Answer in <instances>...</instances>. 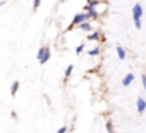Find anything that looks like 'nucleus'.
<instances>
[{"instance_id": "obj_1", "label": "nucleus", "mask_w": 146, "mask_h": 133, "mask_svg": "<svg viewBox=\"0 0 146 133\" xmlns=\"http://www.w3.org/2000/svg\"><path fill=\"white\" fill-rule=\"evenodd\" d=\"M50 57H52V50H50V47L43 45V47L38 48V52H36V59H38V62H40L41 66L46 64V62L50 60Z\"/></svg>"}, {"instance_id": "obj_2", "label": "nucleus", "mask_w": 146, "mask_h": 133, "mask_svg": "<svg viewBox=\"0 0 146 133\" xmlns=\"http://www.w3.org/2000/svg\"><path fill=\"white\" fill-rule=\"evenodd\" d=\"M86 21H90V19H88V16H86V12H78L74 17H72V23H70L69 30L78 28V26H81V24H83V23H86Z\"/></svg>"}, {"instance_id": "obj_3", "label": "nucleus", "mask_w": 146, "mask_h": 133, "mask_svg": "<svg viewBox=\"0 0 146 133\" xmlns=\"http://www.w3.org/2000/svg\"><path fill=\"white\" fill-rule=\"evenodd\" d=\"M144 16V11H143V5L137 2L132 5V21L134 23H141V17Z\"/></svg>"}, {"instance_id": "obj_4", "label": "nucleus", "mask_w": 146, "mask_h": 133, "mask_svg": "<svg viewBox=\"0 0 146 133\" xmlns=\"http://www.w3.org/2000/svg\"><path fill=\"white\" fill-rule=\"evenodd\" d=\"M86 40H88V42H103V35H102L98 30H95L93 33H90V35L86 36Z\"/></svg>"}, {"instance_id": "obj_5", "label": "nucleus", "mask_w": 146, "mask_h": 133, "mask_svg": "<svg viewBox=\"0 0 146 133\" xmlns=\"http://www.w3.org/2000/svg\"><path fill=\"white\" fill-rule=\"evenodd\" d=\"M136 109H137L139 114H143V112L146 111V99H144V97H137V100H136Z\"/></svg>"}, {"instance_id": "obj_6", "label": "nucleus", "mask_w": 146, "mask_h": 133, "mask_svg": "<svg viewBox=\"0 0 146 133\" xmlns=\"http://www.w3.org/2000/svg\"><path fill=\"white\" fill-rule=\"evenodd\" d=\"M78 28H79L81 31H84V33H88V35L95 31V28H93V24H91L90 21H86V23H83V24H81V26H78Z\"/></svg>"}, {"instance_id": "obj_7", "label": "nucleus", "mask_w": 146, "mask_h": 133, "mask_svg": "<svg viewBox=\"0 0 146 133\" xmlns=\"http://www.w3.org/2000/svg\"><path fill=\"white\" fill-rule=\"evenodd\" d=\"M98 5H102V2H98V0H90V2L84 4V12L90 11V9H96Z\"/></svg>"}, {"instance_id": "obj_8", "label": "nucleus", "mask_w": 146, "mask_h": 133, "mask_svg": "<svg viewBox=\"0 0 146 133\" xmlns=\"http://www.w3.org/2000/svg\"><path fill=\"white\" fill-rule=\"evenodd\" d=\"M100 54H102V47H98V45H96V47H93V48H90L86 55H90V57H98Z\"/></svg>"}, {"instance_id": "obj_9", "label": "nucleus", "mask_w": 146, "mask_h": 133, "mask_svg": "<svg viewBox=\"0 0 146 133\" xmlns=\"http://www.w3.org/2000/svg\"><path fill=\"white\" fill-rule=\"evenodd\" d=\"M115 50H117V57H119L120 60H124V59L127 57V52H125V48H124L122 45H117V48H115Z\"/></svg>"}, {"instance_id": "obj_10", "label": "nucleus", "mask_w": 146, "mask_h": 133, "mask_svg": "<svg viewBox=\"0 0 146 133\" xmlns=\"http://www.w3.org/2000/svg\"><path fill=\"white\" fill-rule=\"evenodd\" d=\"M132 81H134V75H132V73H127V75L122 78V85H124V87H129Z\"/></svg>"}, {"instance_id": "obj_11", "label": "nucleus", "mask_w": 146, "mask_h": 133, "mask_svg": "<svg viewBox=\"0 0 146 133\" xmlns=\"http://www.w3.org/2000/svg\"><path fill=\"white\" fill-rule=\"evenodd\" d=\"M86 16H88V19L91 21V19H98V17H100V12H98L96 9H90V11H86Z\"/></svg>"}, {"instance_id": "obj_12", "label": "nucleus", "mask_w": 146, "mask_h": 133, "mask_svg": "<svg viewBox=\"0 0 146 133\" xmlns=\"http://www.w3.org/2000/svg\"><path fill=\"white\" fill-rule=\"evenodd\" d=\"M72 71H74V66H72V64H69V66H67V68H65V73H64V78H65V80H69V78H70V75H72Z\"/></svg>"}, {"instance_id": "obj_13", "label": "nucleus", "mask_w": 146, "mask_h": 133, "mask_svg": "<svg viewBox=\"0 0 146 133\" xmlns=\"http://www.w3.org/2000/svg\"><path fill=\"white\" fill-rule=\"evenodd\" d=\"M19 85H21L19 81H14V83H12V87H11V95H12V97L19 92Z\"/></svg>"}, {"instance_id": "obj_14", "label": "nucleus", "mask_w": 146, "mask_h": 133, "mask_svg": "<svg viewBox=\"0 0 146 133\" xmlns=\"http://www.w3.org/2000/svg\"><path fill=\"white\" fill-rule=\"evenodd\" d=\"M105 128H107V133H115V130H113V123H112L110 119L105 123Z\"/></svg>"}, {"instance_id": "obj_15", "label": "nucleus", "mask_w": 146, "mask_h": 133, "mask_svg": "<svg viewBox=\"0 0 146 133\" xmlns=\"http://www.w3.org/2000/svg\"><path fill=\"white\" fill-rule=\"evenodd\" d=\"M84 48H86V45H84V43H79V45H78V47H76V54H78V55H79V54H81V52H83V50H84Z\"/></svg>"}, {"instance_id": "obj_16", "label": "nucleus", "mask_w": 146, "mask_h": 133, "mask_svg": "<svg viewBox=\"0 0 146 133\" xmlns=\"http://www.w3.org/2000/svg\"><path fill=\"white\" fill-rule=\"evenodd\" d=\"M55 133H67V126H60Z\"/></svg>"}, {"instance_id": "obj_17", "label": "nucleus", "mask_w": 146, "mask_h": 133, "mask_svg": "<svg viewBox=\"0 0 146 133\" xmlns=\"http://www.w3.org/2000/svg\"><path fill=\"white\" fill-rule=\"evenodd\" d=\"M141 83H143V88L146 90V73H144V75L141 76Z\"/></svg>"}, {"instance_id": "obj_18", "label": "nucleus", "mask_w": 146, "mask_h": 133, "mask_svg": "<svg viewBox=\"0 0 146 133\" xmlns=\"http://www.w3.org/2000/svg\"><path fill=\"white\" fill-rule=\"evenodd\" d=\"M40 4H41L40 0H36V2H33V9H38V7H40Z\"/></svg>"}, {"instance_id": "obj_19", "label": "nucleus", "mask_w": 146, "mask_h": 133, "mask_svg": "<svg viewBox=\"0 0 146 133\" xmlns=\"http://www.w3.org/2000/svg\"><path fill=\"white\" fill-rule=\"evenodd\" d=\"M144 16H146V12H144Z\"/></svg>"}]
</instances>
